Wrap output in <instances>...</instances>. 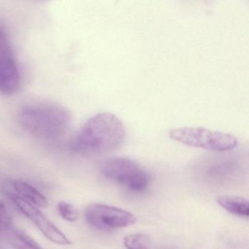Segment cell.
I'll use <instances>...</instances> for the list:
<instances>
[{
    "instance_id": "6da1fadb",
    "label": "cell",
    "mask_w": 249,
    "mask_h": 249,
    "mask_svg": "<svg viewBox=\"0 0 249 249\" xmlns=\"http://www.w3.org/2000/svg\"><path fill=\"white\" fill-rule=\"evenodd\" d=\"M123 122L113 113L104 112L90 118L76 134L70 148L80 154H99L113 151L125 138Z\"/></svg>"
},
{
    "instance_id": "7a4b0ae2",
    "label": "cell",
    "mask_w": 249,
    "mask_h": 249,
    "mask_svg": "<svg viewBox=\"0 0 249 249\" xmlns=\"http://www.w3.org/2000/svg\"><path fill=\"white\" fill-rule=\"evenodd\" d=\"M18 122L24 130L37 138L55 140L66 133L71 124V115L60 106L30 105L20 110Z\"/></svg>"
},
{
    "instance_id": "3957f363",
    "label": "cell",
    "mask_w": 249,
    "mask_h": 249,
    "mask_svg": "<svg viewBox=\"0 0 249 249\" xmlns=\"http://www.w3.org/2000/svg\"><path fill=\"white\" fill-rule=\"evenodd\" d=\"M169 136L184 145L218 152L231 151L238 144L237 138L231 134L195 126L173 128Z\"/></svg>"
},
{
    "instance_id": "277c9868",
    "label": "cell",
    "mask_w": 249,
    "mask_h": 249,
    "mask_svg": "<svg viewBox=\"0 0 249 249\" xmlns=\"http://www.w3.org/2000/svg\"><path fill=\"white\" fill-rule=\"evenodd\" d=\"M103 176L133 192H142L148 187L151 176L137 161L125 157L107 160L102 166Z\"/></svg>"
},
{
    "instance_id": "5b68a950",
    "label": "cell",
    "mask_w": 249,
    "mask_h": 249,
    "mask_svg": "<svg viewBox=\"0 0 249 249\" xmlns=\"http://www.w3.org/2000/svg\"><path fill=\"white\" fill-rule=\"evenodd\" d=\"M85 218L90 225L105 231L125 228L133 225L137 221L136 217L132 213L101 203L88 205L85 210Z\"/></svg>"
},
{
    "instance_id": "8992f818",
    "label": "cell",
    "mask_w": 249,
    "mask_h": 249,
    "mask_svg": "<svg viewBox=\"0 0 249 249\" xmlns=\"http://www.w3.org/2000/svg\"><path fill=\"white\" fill-rule=\"evenodd\" d=\"M20 81L12 46L5 28L0 25V92L14 94L19 88Z\"/></svg>"
},
{
    "instance_id": "52a82bcc",
    "label": "cell",
    "mask_w": 249,
    "mask_h": 249,
    "mask_svg": "<svg viewBox=\"0 0 249 249\" xmlns=\"http://www.w3.org/2000/svg\"><path fill=\"white\" fill-rule=\"evenodd\" d=\"M8 197L14 202L17 209L27 217L48 240L62 246L71 245L72 243L67 236L53 223L51 222L36 206L14 193L8 194Z\"/></svg>"
},
{
    "instance_id": "ba28073f",
    "label": "cell",
    "mask_w": 249,
    "mask_h": 249,
    "mask_svg": "<svg viewBox=\"0 0 249 249\" xmlns=\"http://www.w3.org/2000/svg\"><path fill=\"white\" fill-rule=\"evenodd\" d=\"M11 186L15 190V195L25 199L34 206L46 208L49 205V202L44 195L30 183L23 180H13Z\"/></svg>"
},
{
    "instance_id": "9c48e42d",
    "label": "cell",
    "mask_w": 249,
    "mask_h": 249,
    "mask_svg": "<svg viewBox=\"0 0 249 249\" xmlns=\"http://www.w3.org/2000/svg\"><path fill=\"white\" fill-rule=\"evenodd\" d=\"M216 202L223 209L230 213L237 216L249 217V202L245 198L236 196H221L217 198Z\"/></svg>"
},
{
    "instance_id": "30bf717a",
    "label": "cell",
    "mask_w": 249,
    "mask_h": 249,
    "mask_svg": "<svg viewBox=\"0 0 249 249\" xmlns=\"http://www.w3.org/2000/svg\"><path fill=\"white\" fill-rule=\"evenodd\" d=\"M3 233L8 242L17 249H43L29 234L14 226Z\"/></svg>"
},
{
    "instance_id": "8fae6325",
    "label": "cell",
    "mask_w": 249,
    "mask_h": 249,
    "mask_svg": "<svg viewBox=\"0 0 249 249\" xmlns=\"http://www.w3.org/2000/svg\"><path fill=\"white\" fill-rule=\"evenodd\" d=\"M151 244L149 236L144 233L129 234L124 238V245L126 249H150Z\"/></svg>"
},
{
    "instance_id": "7c38bea8",
    "label": "cell",
    "mask_w": 249,
    "mask_h": 249,
    "mask_svg": "<svg viewBox=\"0 0 249 249\" xmlns=\"http://www.w3.org/2000/svg\"><path fill=\"white\" fill-rule=\"evenodd\" d=\"M57 209L59 215L64 220L73 222L79 218V211L75 206L69 202H64V201L59 202Z\"/></svg>"
},
{
    "instance_id": "4fadbf2b",
    "label": "cell",
    "mask_w": 249,
    "mask_h": 249,
    "mask_svg": "<svg viewBox=\"0 0 249 249\" xmlns=\"http://www.w3.org/2000/svg\"><path fill=\"white\" fill-rule=\"evenodd\" d=\"M13 226L11 215L3 202L0 201V231L5 232Z\"/></svg>"
}]
</instances>
